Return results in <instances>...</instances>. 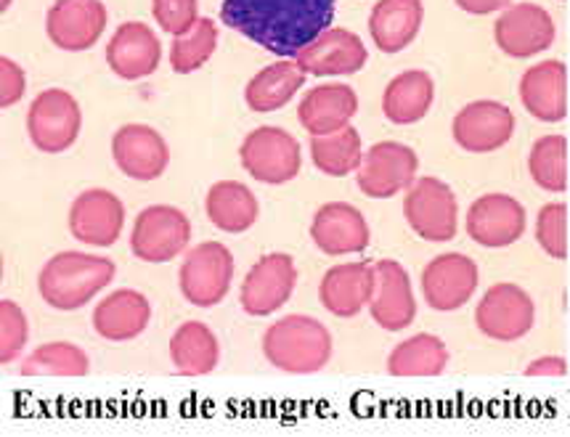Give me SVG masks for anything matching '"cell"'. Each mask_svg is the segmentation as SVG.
Returning a JSON list of instances; mask_svg holds the SVG:
<instances>
[{
    "mask_svg": "<svg viewBox=\"0 0 570 437\" xmlns=\"http://www.w3.org/2000/svg\"><path fill=\"white\" fill-rule=\"evenodd\" d=\"M107 19L101 0H57L46 13V32L61 51L80 53L99 43Z\"/></svg>",
    "mask_w": 570,
    "mask_h": 437,
    "instance_id": "obj_16",
    "label": "cell"
},
{
    "mask_svg": "<svg viewBox=\"0 0 570 437\" xmlns=\"http://www.w3.org/2000/svg\"><path fill=\"white\" fill-rule=\"evenodd\" d=\"M263 356L287 374L322 371L332 358V335L311 316H284L263 335Z\"/></svg>",
    "mask_w": 570,
    "mask_h": 437,
    "instance_id": "obj_3",
    "label": "cell"
},
{
    "mask_svg": "<svg viewBox=\"0 0 570 437\" xmlns=\"http://www.w3.org/2000/svg\"><path fill=\"white\" fill-rule=\"evenodd\" d=\"M218 48V24L210 17H199V22L189 32L173 38L170 46V67L178 75L197 72L213 59Z\"/></svg>",
    "mask_w": 570,
    "mask_h": 437,
    "instance_id": "obj_36",
    "label": "cell"
},
{
    "mask_svg": "<svg viewBox=\"0 0 570 437\" xmlns=\"http://www.w3.org/2000/svg\"><path fill=\"white\" fill-rule=\"evenodd\" d=\"M24 90H27L24 67L17 64V61L9 57L0 59V107L9 109L13 103L22 101Z\"/></svg>",
    "mask_w": 570,
    "mask_h": 437,
    "instance_id": "obj_40",
    "label": "cell"
},
{
    "mask_svg": "<svg viewBox=\"0 0 570 437\" xmlns=\"http://www.w3.org/2000/svg\"><path fill=\"white\" fill-rule=\"evenodd\" d=\"M234 255L220 241H202L189 249L178 270L180 295L197 308H215L232 291Z\"/></svg>",
    "mask_w": 570,
    "mask_h": 437,
    "instance_id": "obj_5",
    "label": "cell"
},
{
    "mask_svg": "<svg viewBox=\"0 0 570 437\" xmlns=\"http://www.w3.org/2000/svg\"><path fill=\"white\" fill-rule=\"evenodd\" d=\"M112 157L125 176L149 183L168 170L170 146L151 125L130 122L112 136Z\"/></svg>",
    "mask_w": 570,
    "mask_h": 437,
    "instance_id": "obj_17",
    "label": "cell"
},
{
    "mask_svg": "<svg viewBox=\"0 0 570 437\" xmlns=\"http://www.w3.org/2000/svg\"><path fill=\"white\" fill-rule=\"evenodd\" d=\"M425 22L422 0H377L370 13V34L382 53H401Z\"/></svg>",
    "mask_w": 570,
    "mask_h": 437,
    "instance_id": "obj_27",
    "label": "cell"
},
{
    "mask_svg": "<svg viewBox=\"0 0 570 437\" xmlns=\"http://www.w3.org/2000/svg\"><path fill=\"white\" fill-rule=\"evenodd\" d=\"M125 205L107 189H88L69 207V234L88 247H112L122 236Z\"/></svg>",
    "mask_w": 570,
    "mask_h": 437,
    "instance_id": "obj_18",
    "label": "cell"
},
{
    "mask_svg": "<svg viewBox=\"0 0 570 437\" xmlns=\"http://www.w3.org/2000/svg\"><path fill=\"white\" fill-rule=\"evenodd\" d=\"M514 133V115L502 101L481 99L459 109L451 122V136L459 149L470 155H491L510 143Z\"/></svg>",
    "mask_w": 570,
    "mask_h": 437,
    "instance_id": "obj_12",
    "label": "cell"
},
{
    "mask_svg": "<svg viewBox=\"0 0 570 437\" xmlns=\"http://www.w3.org/2000/svg\"><path fill=\"white\" fill-rule=\"evenodd\" d=\"M242 168L261 183L282 186L297 178L303 168V155L297 138L284 128L263 125L245 136L239 146Z\"/></svg>",
    "mask_w": 570,
    "mask_h": 437,
    "instance_id": "obj_7",
    "label": "cell"
},
{
    "mask_svg": "<svg viewBox=\"0 0 570 437\" xmlns=\"http://www.w3.org/2000/svg\"><path fill=\"white\" fill-rule=\"evenodd\" d=\"M520 103L539 122H560L568 115V67L560 59L539 61L520 78Z\"/></svg>",
    "mask_w": 570,
    "mask_h": 437,
    "instance_id": "obj_23",
    "label": "cell"
},
{
    "mask_svg": "<svg viewBox=\"0 0 570 437\" xmlns=\"http://www.w3.org/2000/svg\"><path fill=\"white\" fill-rule=\"evenodd\" d=\"M403 218L420 239L451 241L459 228L456 193L441 178H416L403 197Z\"/></svg>",
    "mask_w": 570,
    "mask_h": 437,
    "instance_id": "obj_6",
    "label": "cell"
},
{
    "mask_svg": "<svg viewBox=\"0 0 570 437\" xmlns=\"http://www.w3.org/2000/svg\"><path fill=\"white\" fill-rule=\"evenodd\" d=\"M449 350L441 337L414 335L395 345L387 356L391 377H441L446 371Z\"/></svg>",
    "mask_w": 570,
    "mask_h": 437,
    "instance_id": "obj_32",
    "label": "cell"
},
{
    "mask_svg": "<svg viewBox=\"0 0 570 437\" xmlns=\"http://www.w3.org/2000/svg\"><path fill=\"white\" fill-rule=\"evenodd\" d=\"M337 0H224L220 19L255 46L282 59H297L335 22Z\"/></svg>",
    "mask_w": 570,
    "mask_h": 437,
    "instance_id": "obj_1",
    "label": "cell"
},
{
    "mask_svg": "<svg viewBox=\"0 0 570 437\" xmlns=\"http://www.w3.org/2000/svg\"><path fill=\"white\" fill-rule=\"evenodd\" d=\"M159 61H163V43L144 22L120 24L107 43V64L122 80L149 78L157 72Z\"/></svg>",
    "mask_w": 570,
    "mask_h": 437,
    "instance_id": "obj_22",
    "label": "cell"
},
{
    "mask_svg": "<svg viewBox=\"0 0 570 437\" xmlns=\"http://www.w3.org/2000/svg\"><path fill=\"white\" fill-rule=\"evenodd\" d=\"M191 241V224L178 207L170 205H151L136 215L134 231H130V249L138 260L151 262H170Z\"/></svg>",
    "mask_w": 570,
    "mask_h": 437,
    "instance_id": "obj_8",
    "label": "cell"
},
{
    "mask_svg": "<svg viewBox=\"0 0 570 437\" xmlns=\"http://www.w3.org/2000/svg\"><path fill=\"white\" fill-rule=\"evenodd\" d=\"M528 172L533 183L549 193L568 189V138L560 133L541 136L528 155Z\"/></svg>",
    "mask_w": 570,
    "mask_h": 437,
    "instance_id": "obj_34",
    "label": "cell"
},
{
    "mask_svg": "<svg viewBox=\"0 0 570 437\" xmlns=\"http://www.w3.org/2000/svg\"><path fill=\"white\" fill-rule=\"evenodd\" d=\"M82 130V109L69 90L48 88L27 109V133L38 151L61 155L75 146Z\"/></svg>",
    "mask_w": 570,
    "mask_h": 437,
    "instance_id": "obj_4",
    "label": "cell"
},
{
    "mask_svg": "<svg viewBox=\"0 0 570 437\" xmlns=\"http://www.w3.org/2000/svg\"><path fill=\"white\" fill-rule=\"evenodd\" d=\"M151 13L165 32L178 38L199 22V0H151Z\"/></svg>",
    "mask_w": 570,
    "mask_h": 437,
    "instance_id": "obj_39",
    "label": "cell"
},
{
    "mask_svg": "<svg viewBox=\"0 0 570 437\" xmlns=\"http://www.w3.org/2000/svg\"><path fill=\"white\" fill-rule=\"evenodd\" d=\"M115 279V262L101 255L59 252L40 268V300L53 310H80Z\"/></svg>",
    "mask_w": 570,
    "mask_h": 437,
    "instance_id": "obj_2",
    "label": "cell"
},
{
    "mask_svg": "<svg viewBox=\"0 0 570 437\" xmlns=\"http://www.w3.org/2000/svg\"><path fill=\"white\" fill-rule=\"evenodd\" d=\"M151 321V305L136 289H117L96 305L94 329L107 342H130L141 337Z\"/></svg>",
    "mask_w": 570,
    "mask_h": 437,
    "instance_id": "obj_26",
    "label": "cell"
},
{
    "mask_svg": "<svg viewBox=\"0 0 570 437\" xmlns=\"http://www.w3.org/2000/svg\"><path fill=\"white\" fill-rule=\"evenodd\" d=\"M554 19L537 3H512L499 13L493 40L512 59H531L554 43Z\"/></svg>",
    "mask_w": 570,
    "mask_h": 437,
    "instance_id": "obj_14",
    "label": "cell"
},
{
    "mask_svg": "<svg viewBox=\"0 0 570 437\" xmlns=\"http://www.w3.org/2000/svg\"><path fill=\"white\" fill-rule=\"evenodd\" d=\"M374 297L370 302L372 321L385 331L409 329L416 318V300L406 268L395 260L374 262Z\"/></svg>",
    "mask_w": 570,
    "mask_h": 437,
    "instance_id": "obj_20",
    "label": "cell"
},
{
    "mask_svg": "<svg viewBox=\"0 0 570 437\" xmlns=\"http://www.w3.org/2000/svg\"><path fill=\"white\" fill-rule=\"evenodd\" d=\"M525 207L510 193H483L470 205L464 220L470 239L489 249L514 245L525 234Z\"/></svg>",
    "mask_w": 570,
    "mask_h": 437,
    "instance_id": "obj_15",
    "label": "cell"
},
{
    "mask_svg": "<svg viewBox=\"0 0 570 437\" xmlns=\"http://www.w3.org/2000/svg\"><path fill=\"white\" fill-rule=\"evenodd\" d=\"M454 3L464 13H472V17H485V13L504 11L512 0H454Z\"/></svg>",
    "mask_w": 570,
    "mask_h": 437,
    "instance_id": "obj_42",
    "label": "cell"
},
{
    "mask_svg": "<svg viewBox=\"0 0 570 437\" xmlns=\"http://www.w3.org/2000/svg\"><path fill=\"white\" fill-rule=\"evenodd\" d=\"M11 3H13V0H0V11H9Z\"/></svg>",
    "mask_w": 570,
    "mask_h": 437,
    "instance_id": "obj_43",
    "label": "cell"
},
{
    "mask_svg": "<svg viewBox=\"0 0 570 437\" xmlns=\"http://www.w3.org/2000/svg\"><path fill=\"white\" fill-rule=\"evenodd\" d=\"M435 101V82L425 69H406L387 82L382 93V115L393 125L425 120Z\"/></svg>",
    "mask_w": 570,
    "mask_h": 437,
    "instance_id": "obj_28",
    "label": "cell"
},
{
    "mask_svg": "<svg viewBox=\"0 0 570 437\" xmlns=\"http://www.w3.org/2000/svg\"><path fill=\"white\" fill-rule=\"evenodd\" d=\"M311 239L330 258L358 255L370 247V224L358 207L347 202H326L318 207L311 224Z\"/></svg>",
    "mask_w": 570,
    "mask_h": 437,
    "instance_id": "obj_21",
    "label": "cell"
},
{
    "mask_svg": "<svg viewBox=\"0 0 570 437\" xmlns=\"http://www.w3.org/2000/svg\"><path fill=\"white\" fill-rule=\"evenodd\" d=\"M568 364L560 356H541L525 366V377H566Z\"/></svg>",
    "mask_w": 570,
    "mask_h": 437,
    "instance_id": "obj_41",
    "label": "cell"
},
{
    "mask_svg": "<svg viewBox=\"0 0 570 437\" xmlns=\"http://www.w3.org/2000/svg\"><path fill=\"white\" fill-rule=\"evenodd\" d=\"M205 212L218 231L245 234L255 226L261 207H257L253 189L242 180H218L207 191Z\"/></svg>",
    "mask_w": 570,
    "mask_h": 437,
    "instance_id": "obj_30",
    "label": "cell"
},
{
    "mask_svg": "<svg viewBox=\"0 0 570 437\" xmlns=\"http://www.w3.org/2000/svg\"><path fill=\"white\" fill-rule=\"evenodd\" d=\"M374 262H340L324 274L318 300L332 316L356 318L374 297Z\"/></svg>",
    "mask_w": 570,
    "mask_h": 437,
    "instance_id": "obj_24",
    "label": "cell"
},
{
    "mask_svg": "<svg viewBox=\"0 0 570 437\" xmlns=\"http://www.w3.org/2000/svg\"><path fill=\"white\" fill-rule=\"evenodd\" d=\"M311 159L316 170L330 178H345L361 168L364 146L353 125L330 136H311Z\"/></svg>",
    "mask_w": 570,
    "mask_h": 437,
    "instance_id": "obj_33",
    "label": "cell"
},
{
    "mask_svg": "<svg viewBox=\"0 0 570 437\" xmlns=\"http://www.w3.org/2000/svg\"><path fill=\"white\" fill-rule=\"evenodd\" d=\"M358 115V96L343 82L311 88L297 107V120L311 136H330L351 125Z\"/></svg>",
    "mask_w": 570,
    "mask_h": 437,
    "instance_id": "obj_25",
    "label": "cell"
},
{
    "mask_svg": "<svg viewBox=\"0 0 570 437\" xmlns=\"http://www.w3.org/2000/svg\"><path fill=\"white\" fill-rule=\"evenodd\" d=\"M297 64L305 75L314 78H337V75H356L370 61L364 40L345 27H330L311 46L297 53Z\"/></svg>",
    "mask_w": 570,
    "mask_h": 437,
    "instance_id": "obj_19",
    "label": "cell"
},
{
    "mask_svg": "<svg viewBox=\"0 0 570 437\" xmlns=\"http://www.w3.org/2000/svg\"><path fill=\"white\" fill-rule=\"evenodd\" d=\"M305 78L308 75L303 72V67L295 59H282L276 64L263 67L261 72L253 75V80L245 88L247 107L257 115L279 112L305 86Z\"/></svg>",
    "mask_w": 570,
    "mask_h": 437,
    "instance_id": "obj_29",
    "label": "cell"
},
{
    "mask_svg": "<svg viewBox=\"0 0 570 437\" xmlns=\"http://www.w3.org/2000/svg\"><path fill=\"white\" fill-rule=\"evenodd\" d=\"M420 172V157L399 141H380L364 151L358 168V191L370 199H393L406 191Z\"/></svg>",
    "mask_w": 570,
    "mask_h": 437,
    "instance_id": "obj_10",
    "label": "cell"
},
{
    "mask_svg": "<svg viewBox=\"0 0 570 437\" xmlns=\"http://www.w3.org/2000/svg\"><path fill=\"white\" fill-rule=\"evenodd\" d=\"M537 321V305L518 284L502 281L485 289L475 308V326L493 342H518Z\"/></svg>",
    "mask_w": 570,
    "mask_h": 437,
    "instance_id": "obj_9",
    "label": "cell"
},
{
    "mask_svg": "<svg viewBox=\"0 0 570 437\" xmlns=\"http://www.w3.org/2000/svg\"><path fill=\"white\" fill-rule=\"evenodd\" d=\"M537 241L549 258H568V207L562 202H549L537 215Z\"/></svg>",
    "mask_w": 570,
    "mask_h": 437,
    "instance_id": "obj_37",
    "label": "cell"
},
{
    "mask_svg": "<svg viewBox=\"0 0 570 437\" xmlns=\"http://www.w3.org/2000/svg\"><path fill=\"white\" fill-rule=\"evenodd\" d=\"M297 284L295 260L284 252L263 255L242 281V310L253 318H268L289 302Z\"/></svg>",
    "mask_w": 570,
    "mask_h": 437,
    "instance_id": "obj_11",
    "label": "cell"
},
{
    "mask_svg": "<svg viewBox=\"0 0 570 437\" xmlns=\"http://www.w3.org/2000/svg\"><path fill=\"white\" fill-rule=\"evenodd\" d=\"M475 260L462 252L438 255L422 270V297L438 314H451V310L464 308L478 289Z\"/></svg>",
    "mask_w": 570,
    "mask_h": 437,
    "instance_id": "obj_13",
    "label": "cell"
},
{
    "mask_svg": "<svg viewBox=\"0 0 570 437\" xmlns=\"http://www.w3.org/2000/svg\"><path fill=\"white\" fill-rule=\"evenodd\" d=\"M90 360L72 342H46L24 358V377H86Z\"/></svg>",
    "mask_w": 570,
    "mask_h": 437,
    "instance_id": "obj_35",
    "label": "cell"
},
{
    "mask_svg": "<svg viewBox=\"0 0 570 437\" xmlns=\"http://www.w3.org/2000/svg\"><path fill=\"white\" fill-rule=\"evenodd\" d=\"M30 339L24 310L13 300L0 302V364H13Z\"/></svg>",
    "mask_w": 570,
    "mask_h": 437,
    "instance_id": "obj_38",
    "label": "cell"
},
{
    "mask_svg": "<svg viewBox=\"0 0 570 437\" xmlns=\"http://www.w3.org/2000/svg\"><path fill=\"white\" fill-rule=\"evenodd\" d=\"M170 360L184 377H205L220 360L218 337L202 321L180 324L170 337Z\"/></svg>",
    "mask_w": 570,
    "mask_h": 437,
    "instance_id": "obj_31",
    "label": "cell"
}]
</instances>
